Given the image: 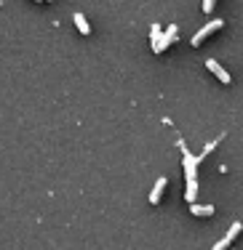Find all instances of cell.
<instances>
[{"mask_svg": "<svg viewBox=\"0 0 243 250\" xmlns=\"http://www.w3.org/2000/svg\"><path fill=\"white\" fill-rule=\"evenodd\" d=\"M176 38H179V27H176V24H169V27H166V32H163V38H161V43H158L152 51H155V53H163Z\"/></svg>", "mask_w": 243, "mask_h": 250, "instance_id": "obj_2", "label": "cell"}, {"mask_svg": "<svg viewBox=\"0 0 243 250\" xmlns=\"http://www.w3.org/2000/svg\"><path fill=\"white\" fill-rule=\"evenodd\" d=\"M241 231H243V224H241V221H235V224H233V226H230V229H227V234H224L222 240H219V242H217V245L211 248V250H227V245H230V242H233L235 237L241 234Z\"/></svg>", "mask_w": 243, "mask_h": 250, "instance_id": "obj_3", "label": "cell"}, {"mask_svg": "<svg viewBox=\"0 0 243 250\" xmlns=\"http://www.w3.org/2000/svg\"><path fill=\"white\" fill-rule=\"evenodd\" d=\"M195 197H198V178L187 181V189H185V200L190 202V205H195Z\"/></svg>", "mask_w": 243, "mask_h": 250, "instance_id": "obj_7", "label": "cell"}, {"mask_svg": "<svg viewBox=\"0 0 243 250\" xmlns=\"http://www.w3.org/2000/svg\"><path fill=\"white\" fill-rule=\"evenodd\" d=\"M200 8H203L206 14H211V11H214V0H203V5H200Z\"/></svg>", "mask_w": 243, "mask_h": 250, "instance_id": "obj_11", "label": "cell"}, {"mask_svg": "<svg viewBox=\"0 0 243 250\" xmlns=\"http://www.w3.org/2000/svg\"><path fill=\"white\" fill-rule=\"evenodd\" d=\"M222 24H224L222 19H214V21H209V24H206V27H200L198 32L193 35V45H200V43H203L206 38H209V35H214L217 29H222Z\"/></svg>", "mask_w": 243, "mask_h": 250, "instance_id": "obj_1", "label": "cell"}, {"mask_svg": "<svg viewBox=\"0 0 243 250\" xmlns=\"http://www.w3.org/2000/svg\"><path fill=\"white\" fill-rule=\"evenodd\" d=\"M161 38H163V27H161V24H152V29H150V43H152V48L161 43Z\"/></svg>", "mask_w": 243, "mask_h": 250, "instance_id": "obj_10", "label": "cell"}, {"mask_svg": "<svg viewBox=\"0 0 243 250\" xmlns=\"http://www.w3.org/2000/svg\"><path fill=\"white\" fill-rule=\"evenodd\" d=\"M182 165H185L187 181H193V178L198 176V157H195V154H190V152H185V157H182Z\"/></svg>", "mask_w": 243, "mask_h": 250, "instance_id": "obj_4", "label": "cell"}, {"mask_svg": "<svg viewBox=\"0 0 243 250\" xmlns=\"http://www.w3.org/2000/svg\"><path fill=\"white\" fill-rule=\"evenodd\" d=\"M206 67H209V72H214L222 83H230V72H227V69H224L222 64L217 62V59H206Z\"/></svg>", "mask_w": 243, "mask_h": 250, "instance_id": "obj_5", "label": "cell"}, {"mask_svg": "<svg viewBox=\"0 0 243 250\" xmlns=\"http://www.w3.org/2000/svg\"><path fill=\"white\" fill-rule=\"evenodd\" d=\"M163 189H166V176H161L155 181V187H152V192H150V202L152 205H158L161 202V197H163Z\"/></svg>", "mask_w": 243, "mask_h": 250, "instance_id": "obj_6", "label": "cell"}, {"mask_svg": "<svg viewBox=\"0 0 243 250\" xmlns=\"http://www.w3.org/2000/svg\"><path fill=\"white\" fill-rule=\"evenodd\" d=\"M73 21H75V27L80 29V35H91V24L86 21V16H83V14H75Z\"/></svg>", "mask_w": 243, "mask_h": 250, "instance_id": "obj_9", "label": "cell"}, {"mask_svg": "<svg viewBox=\"0 0 243 250\" xmlns=\"http://www.w3.org/2000/svg\"><path fill=\"white\" fill-rule=\"evenodd\" d=\"M190 213H193V216L206 218V216H214V208H211V205H198V202H195V205H190Z\"/></svg>", "mask_w": 243, "mask_h": 250, "instance_id": "obj_8", "label": "cell"}]
</instances>
